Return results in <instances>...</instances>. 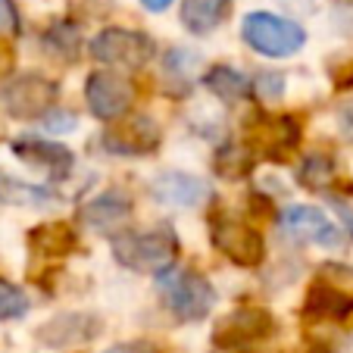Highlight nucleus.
<instances>
[{
    "label": "nucleus",
    "instance_id": "a878e982",
    "mask_svg": "<svg viewBox=\"0 0 353 353\" xmlns=\"http://www.w3.org/2000/svg\"><path fill=\"white\" fill-rule=\"evenodd\" d=\"M22 19L13 0H0V34H19Z\"/></svg>",
    "mask_w": 353,
    "mask_h": 353
},
{
    "label": "nucleus",
    "instance_id": "2eb2a0df",
    "mask_svg": "<svg viewBox=\"0 0 353 353\" xmlns=\"http://www.w3.org/2000/svg\"><path fill=\"white\" fill-rule=\"evenodd\" d=\"M134 210V200L132 194L119 191V188H107V191L94 194L91 200H85L79 207V219L85 222V225L97 228V232H103V228H116L122 225V222L132 216Z\"/></svg>",
    "mask_w": 353,
    "mask_h": 353
},
{
    "label": "nucleus",
    "instance_id": "6ab92c4d",
    "mask_svg": "<svg viewBox=\"0 0 353 353\" xmlns=\"http://www.w3.org/2000/svg\"><path fill=\"white\" fill-rule=\"evenodd\" d=\"M200 81H203V88H207L213 97L225 100V103H238V100H247L250 94H254L250 79H247L241 69L228 66V63H216V66H210L207 72L200 75Z\"/></svg>",
    "mask_w": 353,
    "mask_h": 353
},
{
    "label": "nucleus",
    "instance_id": "c756f323",
    "mask_svg": "<svg viewBox=\"0 0 353 353\" xmlns=\"http://www.w3.org/2000/svg\"><path fill=\"white\" fill-rule=\"evenodd\" d=\"M141 7L150 10V13H163V10L172 7V0H141Z\"/></svg>",
    "mask_w": 353,
    "mask_h": 353
},
{
    "label": "nucleus",
    "instance_id": "bb28decb",
    "mask_svg": "<svg viewBox=\"0 0 353 353\" xmlns=\"http://www.w3.org/2000/svg\"><path fill=\"white\" fill-rule=\"evenodd\" d=\"M100 353H157V347L150 341H128V344H113Z\"/></svg>",
    "mask_w": 353,
    "mask_h": 353
},
{
    "label": "nucleus",
    "instance_id": "423d86ee",
    "mask_svg": "<svg viewBox=\"0 0 353 353\" xmlns=\"http://www.w3.org/2000/svg\"><path fill=\"white\" fill-rule=\"evenodd\" d=\"M207 232H210L213 247L228 263H234V266L256 269L266 260V241H263L260 228H254L244 219H234L225 210H210Z\"/></svg>",
    "mask_w": 353,
    "mask_h": 353
},
{
    "label": "nucleus",
    "instance_id": "20e7f679",
    "mask_svg": "<svg viewBox=\"0 0 353 353\" xmlns=\"http://www.w3.org/2000/svg\"><path fill=\"white\" fill-rule=\"evenodd\" d=\"M241 38L254 54L266 57V60H285L303 50L307 44V28L300 22L288 19V16L269 13V10H256L247 13L241 22Z\"/></svg>",
    "mask_w": 353,
    "mask_h": 353
},
{
    "label": "nucleus",
    "instance_id": "9d476101",
    "mask_svg": "<svg viewBox=\"0 0 353 353\" xmlns=\"http://www.w3.org/2000/svg\"><path fill=\"white\" fill-rule=\"evenodd\" d=\"M85 103L94 119L110 125V122H119L132 113L134 88L125 75L113 72V69H97L85 81Z\"/></svg>",
    "mask_w": 353,
    "mask_h": 353
},
{
    "label": "nucleus",
    "instance_id": "f8f14e48",
    "mask_svg": "<svg viewBox=\"0 0 353 353\" xmlns=\"http://www.w3.org/2000/svg\"><path fill=\"white\" fill-rule=\"evenodd\" d=\"M10 150H13V157L19 163H26V166H32V169H41V172H47L50 179H60V181L69 179L75 169V154L66 144H60V141L26 134V138H16L13 144H10Z\"/></svg>",
    "mask_w": 353,
    "mask_h": 353
},
{
    "label": "nucleus",
    "instance_id": "7ed1b4c3",
    "mask_svg": "<svg viewBox=\"0 0 353 353\" xmlns=\"http://www.w3.org/2000/svg\"><path fill=\"white\" fill-rule=\"evenodd\" d=\"M303 144V122L294 113L254 110L244 122V147L272 163H288Z\"/></svg>",
    "mask_w": 353,
    "mask_h": 353
},
{
    "label": "nucleus",
    "instance_id": "1a4fd4ad",
    "mask_svg": "<svg viewBox=\"0 0 353 353\" xmlns=\"http://www.w3.org/2000/svg\"><path fill=\"white\" fill-rule=\"evenodd\" d=\"M160 281H163V303L179 322H203L213 313L216 300H219L213 281L207 275L194 272V269L179 272L175 279L160 275Z\"/></svg>",
    "mask_w": 353,
    "mask_h": 353
},
{
    "label": "nucleus",
    "instance_id": "39448f33",
    "mask_svg": "<svg viewBox=\"0 0 353 353\" xmlns=\"http://www.w3.org/2000/svg\"><path fill=\"white\" fill-rule=\"evenodd\" d=\"M88 54L94 63L107 69H125V72H138L154 60L157 44L150 34L138 32V28H100L91 41H88Z\"/></svg>",
    "mask_w": 353,
    "mask_h": 353
},
{
    "label": "nucleus",
    "instance_id": "393cba45",
    "mask_svg": "<svg viewBox=\"0 0 353 353\" xmlns=\"http://www.w3.org/2000/svg\"><path fill=\"white\" fill-rule=\"evenodd\" d=\"M250 88L260 100H275L285 94V75L281 72H256V79H250Z\"/></svg>",
    "mask_w": 353,
    "mask_h": 353
},
{
    "label": "nucleus",
    "instance_id": "c85d7f7f",
    "mask_svg": "<svg viewBox=\"0 0 353 353\" xmlns=\"http://www.w3.org/2000/svg\"><path fill=\"white\" fill-rule=\"evenodd\" d=\"M334 85H338L341 91H350V88H353V63H347L344 69H338V72H334Z\"/></svg>",
    "mask_w": 353,
    "mask_h": 353
},
{
    "label": "nucleus",
    "instance_id": "f03ea898",
    "mask_svg": "<svg viewBox=\"0 0 353 353\" xmlns=\"http://www.w3.org/2000/svg\"><path fill=\"white\" fill-rule=\"evenodd\" d=\"M113 256L119 266L141 275H163L175 266L181 241L172 228L160 225L150 232H122L113 238Z\"/></svg>",
    "mask_w": 353,
    "mask_h": 353
},
{
    "label": "nucleus",
    "instance_id": "4be33fe9",
    "mask_svg": "<svg viewBox=\"0 0 353 353\" xmlns=\"http://www.w3.org/2000/svg\"><path fill=\"white\" fill-rule=\"evenodd\" d=\"M254 163H256V157L250 154L244 144H222L219 150L213 154L216 175H222V179H232V181L247 179V175L254 172Z\"/></svg>",
    "mask_w": 353,
    "mask_h": 353
},
{
    "label": "nucleus",
    "instance_id": "f3484780",
    "mask_svg": "<svg viewBox=\"0 0 353 353\" xmlns=\"http://www.w3.org/2000/svg\"><path fill=\"white\" fill-rule=\"evenodd\" d=\"M100 332V319L88 313H63L57 319H50L38 332V338L50 347H75L94 341Z\"/></svg>",
    "mask_w": 353,
    "mask_h": 353
},
{
    "label": "nucleus",
    "instance_id": "aec40b11",
    "mask_svg": "<svg viewBox=\"0 0 353 353\" xmlns=\"http://www.w3.org/2000/svg\"><path fill=\"white\" fill-rule=\"evenodd\" d=\"M0 203H7V207H50V203H60V194L47 185H28L10 172H0Z\"/></svg>",
    "mask_w": 353,
    "mask_h": 353
},
{
    "label": "nucleus",
    "instance_id": "ddd939ff",
    "mask_svg": "<svg viewBox=\"0 0 353 353\" xmlns=\"http://www.w3.org/2000/svg\"><path fill=\"white\" fill-rule=\"evenodd\" d=\"M281 222H285V228L294 238L307 241V244L341 247V241H344L338 222L328 219V213H322L319 207H310V203H294V207H288Z\"/></svg>",
    "mask_w": 353,
    "mask_h": 353
},
{
    "label": "nucleus",
    "instance_id": "6e6552de",
    "mask_svg": "<svg viewBox=\"0 0 353 353\" xmlns=\"http://www.w3.org/2000/svg\"><path fill=\"white\" fill-rule=\"evenodd\" d=\"M60 85L41 72H19L10 75L0 85V107L13 119H44L57 107Z\"/></svg>",
    "mask_w": 353,
    "mask_h": 353
},
{
    "label": "nucleus",
    "instance_id": "0eeeda50",
    "mask_svg": "<svg viewBox=\"0 0 353 353\" xmlns=\"http://www.w3.org/2000/svg\"><path fill=\"white\" fill-rule=\"evenodd\" d=\"M279 332V319L269 313L266 307H256V303H241L232 313H225L213 328V347L216 350H254L263 341H269Z\"/></svg>",
    "mask_w": 353,
    "mask_h": 353
},
{
    "label": "nucleus",
    "instance_id": "b1692460",
    "mask_svg": "<svg viewBox=\"0 0 353 353\" xmlns=\"http://www.w3.org/2000/svg\"><path fill=\"white\" fill-rule=\"evenodd\" d=\"M28 294L22 291L19 285H13L10 279L0 275V322H13V319H22L28 313Z\"/></svg>",
    "mask_w": 353,
    "mask_h": 353
},
{
    "label": "nucleus",
    "instance_id": "9b49d317",
    "mask_svg": "<svg viewBox=\"0 0 353 353\" xmlns=\"http://www.w3.org/2000/svg\"><path fill=\"white\" fill-rule=\"evenodd\" d=\"M163 141V128L154 116L134 113L110 125L107 132H100V144L113 157H150L157 154V147Z\"/></svg>",
    "mask_w": 353,
    "mask_h": 353
},
{
    "label": "nucleus",
    "instance_id": "7c9ffc66",
    "mask_svg": "<svg viewBox=\"0 0 353 353\" xmlns=\"http://www.w3.org/2000/svg\"><path fill=\"white\" fill-rule=\"evenodd\" d=\"M241 353H266V350H256V347H254V350H241Z\"/></svg>",
    "mask_w": 353,
    "mask_h": 353
},
{
    "label": "nucleus",
    "instance_id": "dca6fc26",
    "mask_svg": "<svg viewBox=\"0 0 353 353\" xmlns=\"http://www.w3.org/2000/svg\"><path fill=\"white\" fill-rule=\"evenodd\" d=\"M26 247L41 260H63L81 247L72 222H41L26 234Z\"/></svg>",
    "mask_w": 353,
    "mask_h": 353
},
{
    "label": "nucleus",
    "instance_id": "5701e85b",
    "mask_svg": "<svg viewBox=\"0 0 353 353\" xmlns=\"http://www.w3.org/2000/svg\"><path fill=\"white\" fill-rule=\"evenodd\" d=\"M41 44H44V50L50 57H57V60H63V63H72V60H79L81 38H79V32H75L69 22H57V26H50L44 32Z\"/></svg>",
    "mask_w": 353,
    "mask_h": 353
},
{
    "label": "nucleus",
    "instance_id": "412c9836",
    "mask_svg": "<svg viewBox=\"0 0 353 353\" xmlns=\"http://www.w3.org/2000/svg\"><path fill=\"white\" fill-rule=\"evenodd\" d=\"M334 172H338V163H334V157L328 150H310L297 169V181L303 188H310V191H325L332 185Z\"/></svg>",
    "mask_w": 353,
    "mask_h": 353
},
{
    "label": "nucleus",
    "instance_id": "4468645a",
    "mask_svg": "<svg viewBox=\"0 0 353 353\" xmlns=\"http://www.w3.org/2000/svg\"><path fill=\"white\" fill-rule=\"evenodd\" d=\"M150 194H154L157 203L194 210V207H200V203H207L210 185L191 172H163L150 181Z\"/></svg>",
    "mask_w": 353,
    "mask_h": 353
},
{
    "label": "nucleus",
    "instance_id": "cd10ccee",
    "mask_svg": "<svg viewBox=\"0 0 353 353\" xmlns=\"http://www.w3.org/2000/svg\"><path fill=\"white\" fill-rule=\"evenodd\" d=\"M44 119H47V128H50V132H69V128L75 125V116L72 113H57V107H54V113H47Z\"/></svg>",
    "mask_w": 353,
    "mask_h": 353
},
{
    "label": "nucleus",
    "instance_id": "a211bd4d",
    "mask_svg": "<svg viewBox=\"0 0 353 353\" xmlns=\"http://www.w3.org/2000/svg\"><path fill=\"white\" fill-rule=\"evenodd\" d=\"M232 13V0H181V26L191 34H213Z\"/></svg>",
    "mask_w": 353,
    "mask_h": 353
},
{
    "label": "nucleus",
    "instance_id": "f257e3e1",
    "mask_svg": "<svg viewBox=\"0 0 353 353\" xmlns=\"http://www.w3.org/2000/svg\"><path fill=\"white\" fill-rule=\"evenodd\" d=\"M300 316L310 325H344L353 319V266L344 263H325L313 275L307 294H303V307Z\"/></svg>",
    "mask_w": 353,
    "mask_h": 353
}]
</instances>
